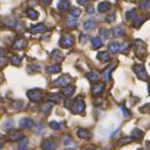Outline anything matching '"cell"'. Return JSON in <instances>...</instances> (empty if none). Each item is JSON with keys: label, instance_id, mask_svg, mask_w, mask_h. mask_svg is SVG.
<instances>
[{"label": "cell", "instance_id": "cell-1", "mask_svg": "<svg viewBox=\"0 0 150 150\" xmlns=\"http://www.w3.org/2000/svg\"><path fill=\"white\" fill-rule=\"evenodd\" d=\"M71 110H72V113H74V114L82 113V112L85 110V101H83V99L77 98L76 101H74L73 105H72V108H71Z\"/></svg>", "mask_w": 150, "mask_h": 150}, {"label": "cell", "instance_id": "cell-2", "mask_svg": "<svg viewBox=\"0 0 150 150\" xmlns=\"http://www.w3.org/2000/svg\"><path fill=\"white\" fill-rule=\"evenodd\" d=\"M27 96L31 101L33 103H37V101H40V99L42 96V90H40V88H32V90H28L27 91Z\"/></svg>", "mask_w": 150, "mask_h": 150}, {"label": "cell", "instance_id": "cell-3", "mask_svg": "<svg viewBox=\"0 0 150 150\" xmlns=\"http://www.w3.org/2000/svg\"><path fill=\"white\" fill-rule=\"evenodd\" d=\"M134 72L136 73V76H137L140 80H142V81L148 80V73H146V71H145V67L141 66V64H135Z\"/></svg>", "mask_w": 150, "mask_h": 150}, {"label": "cell", "instance_id": "cell-4", "mask_svg": "<svg viewBox=\"0 0 150 150\" xmlns=\"http://www.w3.org/2000/svg\"><path fill=\"white\" fill-rule=\"evenodd\" d=\"M59 45L64 47V49H68L73 45V36L72 35H62L59 39Z\"/></svg>", "mask_w": 150, "mask_h": 150}, {"label": "cell", "instance_id": "cell-5", "mask_svg": "<svg viewBox=\"0 0 150 150\" xmlns=\"http://www.w3.org/2000/svg\"><path fill=\"white\" fill-rule=\"evenodd\" d=\"M41 148L42 150H55L57 149V142L54 141V140H44L42 144H41Z\"/></svg>", "mask_w": 150, "mask_h": 150}, {"label": "cell", "instance_id": "cell-6", "mask_svg": "<svg viewBox=\"0 0 150 150\" xmlns=\"http://www.w3.org/2000/svg\"><path fill=\"white\" fill-rule=\"evenodd\" d=\"M71 83V77L68 76V74H63L60 78H58L55 81V85L57 86H60V87H66L68 85Z\"/></svg>", "mask_w": 150, "mask_h": 150}, {"label": "cell", "instance_id": "cell-7", "mask_svg": "<svg viewBox=\"0 0 150 150\" xmlns=\"http://www.w3.org/2000/svg\"><path fill=\"white\" fill-rule=\"evenodd\" d=\"M19 126H21L22 128H33L35 123H33V121L31 118L25 117V118H22L21 121H19Z\"/></svg>", "mask_w": 150, "mask_h": 150}, {"label": "cell", "instance_id": "cell-8", "mask_svg": "<svg viewBox=\"0 0 150 150\" xmlns=\"http://www.w3.org/2000/svg\"><path fill=\"white\" fill-rule=\"evenodd\" d=\"M105 85L103 82H96L93 86V88H91V91H93V95H95V96H98V95H100L101 93H103Z\"/></svg>", "mask_w": 150, "mask_h": 150}, {"label": "cell", "instance_id": "cell-9", "mask_svg": "<svg viewBox=\"0 0 150 150\" xmlns=\"http://www.w3.org/2000/svg\"><path fill=\"white\" fill-rule=\"evenodd\" d=\"M8 139L11 141H19L21 139H23V135L21 131H11L8 134Z\"/></svg>", "mask_w": 150, "mask_h": 150}, {"label": "cell", "instance_id": "cell-10", "mask_svg": "<svg viewBox=\"0 0 150 150\" xmlns=\"http://www.w3.org/2000/svg\"><path fill=\"white\" fill-rule=\"evenodd\" d=\"M58 8H59V11H62V12L69 11V8H71L69 0H59V3H58Z\"/></svg>", "mask_w": 150, "mask_h": 150}, {"label": "cell", "instance_id": "cell-11", "mask_svg": "<svg viewBox=\"0 0 150 150\" xmlns=\"http://www.w3.org/2000/svg\"><path fill=\"white\" fill-rule=\"evenodd\" d=\"M77 136H78L80 139L87 140V139H90L91 134H90V131H88V129H86V128H78V129H77Z\"/></svg>", "mask_w": 150, "mask_h": 150}, {"label": "cell", "instance_id": "cell-12", "mask_svg": "<svg viewBox=\"0 0 150 150\" xmlns=\"http://www.w3.org/2000/svg\"><path fill=\"white\" fill-rule=\"evenodd\" d=\"M27 46V41L25 39H19V40H16V42L13 44V47L17 50H21V49H25Z\"/></svg>", "mask_w": 150, "mask_h": 150}, {"label": "cell", "instance_id": "cell-13", "mask_svg": "<svg viewBox=\"0 0 150 150\" xmlns=\"http://www.w3.org/2000/svg\"><path fill=\"white\" fill-rule=\"evenodd\" d=\"M74 90H76V88H74V86H69V85H68V86L63 87L62 94H63L66 98H71V96H72V95L74 94Z\"/></svg>", "mask_w": 150, "mask_h": 150}, {"label": "cell", "instance_id": "cell-14", "mask_svg": "<svg viewBox=\"0 0 150 150\" xmlns=\"http://www.w3.org/2000/svg\"><path fill=\"white\" fill-rule=\"evenodd\" d=\"M110 8H112V5H110V3H108V1H101L100 4L98 5V9H99V12H100V13L108 12Z\"/></svg>", "mask_w": 150, "mask_h": 150}, {"label": "cell", "instance_id": "cell-15", "mask_svg": "<svg viewBox=\"0 0 150 150\" xmlns=\"http://www.w3.org/2000/svg\"><path fill=\"white\" fill-rule=\"evenodd\" d=\"M30 31L32 33H41V32L46 31V27L44 25H36V26H32L31 28H30Z\"/></svg>", "mask_w": 150, "mask_h": 150}, {"label": "cell", "instance_id": "cell-16", "mask_svg": "<svg viewBox=\"0 0 150 150\" xmlns=\"http://www.w3.org/2000/svg\"><path fill=\"white\" fill-rule=\"evenodd\" d=\"M50 57H52V59L54 62H59V60L63 59V54L60 50H53V53L50 54Z\"/></svg>", "mask_w": 150, "mask_h": 150}, {"label": "cell", "instance_id": "cell-17", "mask_svg": "<svg viewBox=\"0 0 150 150\" xmlns=\"http://www.w3.org/2000/svg\"><path fill=\"white\" fill-rule=\"evenodd\" d=\"M86 78L90 81V82H95V83H96L98 81H99V74L95 73L94 71H91V72H87L86 73Z\"/></svg>", "mask_w": 150, "mask_h": 150}, {"label": "cell", "instance_id": "cell-18", "mask_svg": "<svg viewBox=\"0 0 150 150\" xmlns=\"http://www.w3.org/2000/svg\"><path fill=\"white\" fill-rule=\"evenodd\" d=\"M98 59L100 62H109L110 60V55H109L108 52H100L98 53Z\"/></svg>", "mask_w": 150, "mask_h": 150}, {"label": "cell", "instance_id": "cell-19", "mask_svg": "<svg viewBox=\"0 0 150 150\" xmlns=\"http://www.w3.org/2000/svg\"><path fill=\"white\" fill-rule=\"evenodd\" d=\"M121 44H119V42H110V44H109V50H110V52L112 53H119V52H121Z\"/></svg>", "mask_w": 150, "mask_h": 150}, {"label": "cell", "instance_id": "cell-20", "mask_svg": "<svg viewBox=\"0 0 150 150\" xmlns=\"http://www.w3.org/2000/svg\"><path fill=\"white\" fill-rule=\"evenodd\" d=\"M52 108H53V104L50 103V101L49 103H44V104L40 105V110H41L42 113H45V114L49 113V112L52 110Z\"/></svg>", "mask_w": 150, "mask_h": 150}, {"label": "cell", "instance_id": "cell-21", "mask_svg": "<svg viewBox=\"0 0 150 150\" xmlns=\"http://www.w3.org/2000/svg\"><path fill=\"white\" fill-rule=\"evenodd\" d=\"M142 136H144V132L140 131V129H137V128H135L134 131L131 132V139L132 140H140Z\"/></svg>", "mask_w": 150, "mask_h": 150}, {"label": "cell", "instance_id": "cell-22", "mask_svg": "<svg viewBox=\"0 0 150 150\" xmlns=\"http://www.w3.org/2000/svg\"><path fill=\"white\" fill-rule=\"evenodd\" d=\"M91 45H93L94 49H99V47L103 45V40L100 37H94V39H91Z\"/></svg>", "mask_w": 150, "mask_h": 150}, {"label": "cell", "instance_id": "cell-23", "mask_svg": "<svg viewBox=\"0 0 150 150\" xmlns=\"http://www.w3.org/2000/svg\"><path fill=\"white\" fill-rule=\"evenodd\" d=\"M112 33H113V36H115V37H122V36H125L126 32L122 27H115V28H113Z\"/></svg>", "mask_w": 150, "mask_h": 150}, {"label": "cell", "instance_id": "cell-24", "mask_svg": "<svg viewBox=\"0 0 150 150\" xmlns=\"http://www.w3.org/2000/svg\"><path fill=\"white\" fill-rule=\"evenodd\" d=\"M60 69H62V68H60L59 64H54V66H49V67H47L46 71H47V73L53 74V73H58Z\"/></svg>", "mask_w": 150, "mask_h": 150}, {"label": "cell", "instance_id": "cell-25", "mask_svg": "<svg viewBox=\"0 0 150 150\" xmlns=\"http://www.w3.org/2000/svg\"><path fill=\"white\" fill-rule=\"evenodd\" d=\"M113 68H114V66H109L108 68H105V71L103 72V77H104L105 81H109V80H110V72L113 71Z\"/></svg>", "mask_w": 150, "mask_h": 150}, {"label": "cell", "instance_id": "cell-26", "mask_svg": "<svg viewBox=\"0 0 150 150\" xmlns=\"http://www.w3.org/2000/svg\"><path fill=\"white\" fill-rule=\"evenodd\" d=\"M95 27H96V22L95 21H87V22H85V25H83V28L86 30V31H91Z\"/></svg>", "mask_w": 150, "mask_h": 150}, {"label": "cell", "instance_id": "cell-27", "mask_svg": "<svg viewBox=\"0 0 150 150\" xmlns=\"http://www.w3.org/2000/svg\"><path fill=\"white\" fill-rule=\"evenodd\" d=\"M99 35H100L101 40H108L109 36H110V32H109V30H107V28H101L100 31H99Z\"/></svg>", "mask_w": 150, "mask_h": 150}, {"label": "cell", "instance_id": "cell-28", "mask_svg": "<svg viewBox=\"0 0 150 150\" xmlns=\"http://www.w3.org/2000/svg\"><path fill=\"white\" fill-rule=\"evenodd\" d=\"M27 146H28V140L26 137H23L19 140V144H18V150H26Z\"/></svg>", "mask_w": 150, "mask_h": 150}, {"label": "cell", "instance_id": "cell-29", "mask_svg": "<svg viewBox=\"0 0 150 150\" xmlns=\"http://www.w3.org/2000/svg\"><path fill=\"white\" fill-rule=\"evenodd\" d=\"M67 25H68V27H71V28H74V27H77V19H76V17H72V16L68 17Z\"/></svg>", "mask_w": 150, "mask_h": 150}, {"label": "cell", "instance_id": "cell-30", "mask_svg": "<svg viewBox=\"0 0 150 150\" xmlns=\"http://www.w3.org/2000/svg\"><path fill=\"white\" fill-rule=\"evenodd\" d=\"M12 107L17 109V110H21V109L25 108V103H23L22 100H17V101H13L12 103Z\"/></svg>", "mask_w": 150, "mask_h": 150}, {"label": "cell", "instance_id": "cell-31", "mask_svg": "<svg viewBox=\"0 0 150 150\" xmlns=\"http://www.w3.org/2000/svg\"><path fill=\"white\" fill-rule=\"evenodd\" d=\"M134 19H135V21H134V27H140L142 23H144L145 17H137V16H136Z\"/></svg>", "mask_w": 150, "mask_h": 150}, {"label": "cell", "instance_id": "cell-32", "mask_svg": "<svg viewBox=\"0 0 150 150\" xmlns=\"http://www.w3.org/2000/svg\"><path fill=\"white\" fill-rule=\"evenodd\" d=\"M27 69H28V72L35 73V72H39V71L41 69V66H39V64H31V66L27 67Z\"/></svg>", "mask_w": 150, "mask_h": 150}, {"label": "cell", "instance_id": "cell-33", "mask_svg": "<svg viewBox=\"0 0 150 150\" xmlns=\"http://www.w3.org/2000/svg\"><path fill=\"white\" fill-rule=\"evenodd\" d=\"M63 142H64V145H66V146H68V148H74L73 140L71 137H68V136H66V137L63 139Z\"/></svg>", "mask_w": 150, "mask_h": 150}, {"label": "cell", "instance_id": "cell-34", "mask_svg": "<svg viewBox=\"0 0 150 150\" xmlns=\"http://www.w3.org/2000/svg\"><path fill=\"white\" fill-rule=\"evenodd\" d=\"M27 16H28L31 19H37V17H39V13H37L35 9H28V11H27Z\"/></svg>", "mask_w": 150, "mask_h": 150}, {"label": "cell", "instance_id": "cell-35", "mask_svg": "<svg viewBox=\"0 0 150 150\" xmlns=\"http://www.w3.org/2000/svg\"><path fill=\"white\" fill-rule=\"evenodd\" d=\"M49 100L53 101V103H60V101H62V98H60V95H58V94H53L49 96Z\"/></svg>", "mask_w": 150, "mask_h": 150}, {"label": "cell", "instance_id": "cell-36", "mask_svg": "<svg viewBox=\"0 0 150 150\" xmlns=\"http://www.w3.org/2000/svg\"><path fill=\"white\" fill-rule=\"evenodd\" d=\"M3 22L5 23V26H9V27L16 26V19H13V18H5V19H3Z\"/></svg>", "mask_w": 150, "mask_h": 150}, {"label": "cell", "instance_id": "cell-37", "mask_svg": "<svg viewBox=\"0 0 150 150\" xmlns=\"http://www.w3.org/2000/svg\"><path fill=\"white\" fill-rule=\"evenodd\" d=\"M140 8L141 9H150V0H142L140 3Z\"/></svg>", "mask_w": 150, "mask_h": 150}, {"label": "cell", "instance_id": "cell-38", "mask_svg": "<svg viewBox=\"0 0 150 150\" xmlns=\"http://www.w3.org/2000/svg\"><path fill=\"white\" fill-rule=\"evenodd\" d=\"M49 126H50V128H52V129H54V131L60 129V123H58V122H55V121H52L49 123Z\"/></svg>", "mask_w": 150, "mask_h": 150}, {"label": "cell", "instance_id": "cell-39", "mask_svg": "<svg viewBox=\"0 0 150 150\" xmlns=\"http://www.w3.org/2000/svg\"><path fill=\"white\" fill-rule=\"evenodd\" d=\"M11 63L13 64V66H21V58L19 57H12Z\"/></svg>", "mask_w": 150, "mask_h": 150}, {"label": "cell", "instance_id": "cell-40", "mask_svg": "<svg viewBox=\"0 0 150 150\" xmlns=\"http://www.w3.org/2000/svg\"><path fill=\"white\" fill-rule=\"evenodd\" d=\"M135 17H136V11H135V9L128 11L127 13H126V18H127V19H134Z\"/></svg>", "mask_w": 150, "mask_h": 150}, {"label": "cell", "instance_id": "cell-41", "mask_svg": "<svg viewBox=\"0 0 150 150\" xmlns=\"http://www.w3.org/2000/svg\"><path fill=\"white\" fill-rule=\"evenodd\" d=\"M81 14V9H78V8H72L71 9V16L72 17H78Z\"/></svg>", "mask_w": 150, "mask_h": 150}, {"label": "cell", "instance_id": "cell-42", "mask_svg": "<svg viewBox=\"0 0 150 150\" xmlns=\"http://www.w3.org/2000/svg\"><path fill=\"white\" fill-rule=\"evenodd\" d=\"M35 127V126H33ZM35 132L36 134H42L44 132V126L41 123H39V125H36V127H35Z\"/></svg>", "mask_w": 150, "mask_h": 150}, {"label": "cell", "instance_id": "cell-43", "mask_svg": "<svg viewBox=\"0 0 150 150\" xmlns=\"http://www.w3.org/2000/svg\"><path fill=\"white\" fill-rule=\"evenodd\" d=\"M131 137H125V139H121V140H119V142H118V144L119 145H126V144H128V142H131Z\"/></svg>", "mask_w": 150, "mask_h": 150}, {"label": "cell", "instance_id": "cell-44", "mask_svg": "<svg viewBox=\"0 0 150 150\" xmlns=\"http://www.w3.org/2000/svg\"><path fill=\"white\" fill-rule=\"evenodd\" d=\"M4 129H11L13 127V121H5V123L3 125Z\"/></svg>", "mask_w": 150, "mask_h": 150}, {"label": "cell", "instance_id": "cell-45", "mask_svg": "<svg viewBox=\"0 0 150 150\" xmlns=\"http://www.w3.org/2000/svg\"><path fill=\"white\" fill-rule=\"evenodd\" d=\"M87 40H88V36L87 35H83V33H82V35H80V42L81 44H85Z\"/></svg>", "mask_w": 150, "mask_h": 150}, {"label": "cell", "instance_id": "cell-46", "mask_svg": "<svg viewBox=\"0 0 150 150\" xmlns=\"http://www.w3.org/2000/svg\"><path fill=\"white\" fill-rule=\"evenodd\" d=\"M6 63H8V60H6L5 58H0V68H3L4 66H6Z\"/></svg>", "mask_w": 150, "mask_h": 150}, {"label": "cell", "instance_id": "cell-47", "mask_svg": "<svg viewBox=\"0 0 150 150\" xmlns=\"http://www.w3.org/2000/svg\"><path fill=\"white\" fill-rule=\"evenodd\" d=\"M121 109H122V110H123V114H125V117H129V112L127 110V109H126L125 107H122V105H121Z\"/></svg>", "mask_w": 150, "mask_h": 150}, {"label": "cell", "instance_id": "cell-48", "mask_svg": "<svg viewBox=\"0 0 150 150\" xmlns=\"http://www.w3.org/2000/svg\"><path fill=\"white\" fill-rule=\"evenodd\" d=\"M114 18H115V14L113 13V14H112V16H109L108 18H107V22H112V21H114Z\"/></svg>", "mask_w": 150, "mask_h": 150}, {"label": "cell", "instance_id": "cell-49", "mask_svg": "<svg viewBox=\"0 0 150 150\" xmlns=\"http://www.w3.org/2000/svg\"><path fill=\"white\" fill-rule=\"evenodd\" d=\"M94 8H93V6H88V8H87V13H88V14H94Z\"/></svg>", "mask_w": 150, "mask_h": 150}, {"label": "cell", "instance_id": "cell-50", "mask_svg": "<svg viewBox=\"0 0 150 150\" xmlns=\"http://www.w3.org/2000/svg\"><path fill=\"white\" fill-rule=\"evenodd\" d=\"M87 1H88V0H77V3H78V4H81V5H85Z\"/></svg>", "mask_w": 150, "mask_h": 150}, {"label": "cell", "instance_id": "cell-51", "mask_svg": "<svg viewBox=\"0 0 150 150\" xmlns=\"http://www.w3.org/2000/svg\"><path fill=\"white\" fill-rule=\"evenodd\" d=\"M42 3H44L45 5H49L50 3H52V0H42Z\"/></svg>", "mask_w": 150, "mask_h": 150}, {"label": "cell", "instance_id": "cell-52", "mask_svg": "<svg viewBox=\"0 0 150 150\" xmlns=\"http://www.w3.org/2000/svg\"><path fill=\"white\" fill-rule=\"evenodd\" d=\"M3 54H4V50H3V49H1V47H0V57H1V55H3Z\"/></svg>", "mask_w": 150, "mask_h": 150}, {"label": "cell", "instance_id": "cell-53", "mask_svg": "<svg viewBox=\"0 0 150 150\" xmlns=\"http://www.w3.org/2000/svg\"><path fill=\"white\" fill-rule=\"evenodd\" d=\"M3 149V141H0V150Z\"/></svg>", "mask_w": 150, "mask_h": 150}, {"label": "cell", "instance_id": "cell-54", "mask_svg": "<svg viewBox=\"0 0 150 150\" xmlns=\"http://www.w3.org/2000/svg\"><path fill=\"white\" fill-rule=\"evenodd\" d=\"M85 150H98V149H85Z\"/></svg>", "mask_w": 150, "mask_h": 150}, {"label": "cell", "instance_id": "cell-55", "mask_svg": "<svg viewBox=\"0 0 150 150\" xmlns=\"http://www.w3.org/2000/svg\"><path fill=\"white\" fill-rule=\"evenodd\" d=\"M148 146H149V148H150V141H149V142H148Z\"/></svg>", "mask_w": 150, "mask_h": 150}, {"label": "cell", "instance_id": "cell-56", "mask_svg": "<svg viewBox=\"0 0 150 150\" xmlns=\"http://www.w3.org/2000/svg\"><path fill=\"white\" fill-rule=\"evenodd\" d=\"M149 94H150V85H149Z\"/></svg>", "mask_w": 150, "mask_h": 150}, {"label": "cell", "instance_id": "cell-57", "mask_svg": "<svg viewBox=\"0 0 150 150\" xmlns=\"http://www.w3.org/2000/svg\"><path fill=\"white\" fill-rule=\"evenodd\" d=\"M137 150H144V149H137Z\"/></svg>", "mask_w": 150, "mask_h": 150}]
</instances>
